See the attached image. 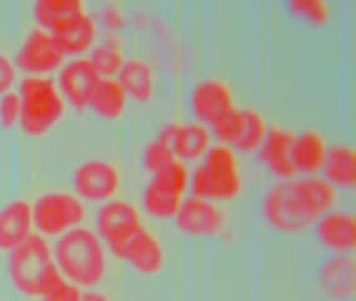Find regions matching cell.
<instances>
[{
  "label": "cell",
  "mask_w": 356,
  "mask_h": 301,
  "mask_svg": "<svg viewBox=\"0 0 356 301\" xmlns=\"http://www.w3.org/2000/svg\"><path fill=\"white\" fill-rule=\"evenodd\" d=\"M339 193L324 176L279 179L262 199L266 224L281 235L295 236L312 230L318 218L335 209Z\"/></svg>",
  "instance_id": "cell-1"
},
{
  "label": "cell",
  "mask_w": 356,
  "mask_h": 301,
  "mask_svg": "<svg viewBox=\"0 0 356 301\" xmlns=\"http://www.w3.org/2000/svg\"><path fill=\"white\" fill-rule=\"evenodd\" d=\"M53 257L64 279L78 288H96L107 272L106 245L96 231L86 226L58 237Z\"/></svg>",
  "instance_id": "cell-2"
},
{
  "label": "cell",
  "mask_w": 356,
  "mask_h": 301,
  "mask_svg": "<svg viewBox=\"0 0 356 301\" xmlns=\"http://www.w3.org/2000/svg\"><path fill=\"white\" fill-rule=\"evenodd\" d=\"M8 254V276L20 294L40 299L63 279L54 261L53 247L38 232H33Z\"/></svg>",
  "instance_id": "cell-3"
},
{
  "label": "cell",
  "mask_w": 356,
  "mask_h": 301,
  "mask_svg": "<svg viewBox=\"0 0 356 301\" xmlns=\"http://www.w3.org/2000/svg\"><path fill=\"white\" fill-rule=\"evenodd\" d=\"M243 179L238 157L232 146L218 142L211 145L202 163L191 173L192 195L211 200L229 201L242 191Z\"/></svg>",
  "instance_id": "cell-4"
},
{
  "label": "cell",
  "mask_w": 356,
  "mask_h": 301,
  "mask_svg": "<svg viewBox=\"0 0 356 301\" xmlns=\"http://www.w3.org/2000/svg\"><path fill=\"white\" fill-rule=\"evenodd\" d=\"M20 129L29 136H43L49 132L65 112V99L53 78L43 74H28L22 78Z\"/></svg>",
  "instance_id": "cell-5"
},
{
  "label": "cell",
  "mask_w": 356,
  "mask_h": 301,
  "mask_svg": "<svg viewBox=\"0 0 356 301\" xmlns=\"http://www.w3.org/2000/svg\"><path fill=\"white\" fill-rule=\"evenodd\" d=\"M191 173L184 161L176 160L153 174L142 193L145 211L159 220L175 218L190 188Z\"/></svg>",
  "instance_id": "cell-6"
},
{
  "label": "cell",
  "mask_w": 356,
  "mask_h": 301,
  "mask_svg": "<svg viewBox=\"0 0 356 301\" xmlns=\"http://www.w3.org/2000/svg\"><path fill=\"white\" fill-rule=\"evenodd\" d=\"M33 225L43 236L63 235L82 226L86 205L76 193L51 190L42 193L32 205Z\"/></svg>",
  "instance_id": "cell-7"
},
{
  "label": "cell",
  "mask_w": 356,
  "mask_h": 301,
  "mask_svg": "<svg viewBox=\"0 0 356 301\" xmlns=\"http://www.w3.org/2000/svg\"><path fill=\"white\" fill-rule=\"evenodd\" d=\"M138 209L126 200L103 202L96 215V232L108 250L118 257L131 237L143 227Z\"/></svg>",
  "instance_id": "cell-8"
},
{
  "label": "cell",
  "mask_w": 356,
  "mask_h": 301,
  "mask_svg": "<svg viewBox=\"0 0 356 301\" xmlns=\"http://www.w3.org/2000/svg\"><path fill=\"white\" fill-rule=\"evenodd\" d=\"M65 57L54 34L42 26H34L22 40L14 63L28 74H43L63 65Z\"/></svg>",
  "instance_id": "cell-9"
},
{
  "label": "cell",
  "mask_w": 356,
  "mask_h": 301,
  "mask_svg": "<svg viewBox=\"0 0 356 301\" xmlns=\"http://www.w3.org/2000/svg\"><path fill=\"white\" fill-rule=\"evenodd\" d=\"M118 167L109 161L87 160L76 167L72 176L74 193L82 200L106 202L115 197L121 187Z\"/></svg>",
  "instance_id": "cell-10"
},
{
  "label": "cell",
  "mask_w": 356,
  "mask_h": 301,
  "mask_svg": "<svg viewBox=\"0 0 356 301\" xmlns=\"http://www.w3.org/2000/svg\"><path fill=\"white\" fill-rule=\"evenodd\" d=\"M175 221L178 230L192 237L216 236L225 226L222 210L216 202L193 195L184 199Z\"/></svg>",
  "instance_id": "cell-11"
},
{
  "label": "cell",
  "mask_w": 356,
  "mask_h": 301,
  "mask_svg": "<svg viewBox=\"0 0 356 301\" xmlns=\"http://www.w3.org/2000/svg\"><path fill=\"white\" fill-rule=\"evenodd\" d=\"M99 73L88 57L76 56L60 65L58 76V88L64 99L76 108L88 106L89 99L99 81Z\"/></svg>",
  "instance_id": "cell-12"
},
{
  "label": "cell",
  "mask_w": 356,
  "mask_h": 301,
  "mask_svg": "<svg viewBox=\"0 0 356 301\" xmlns=\"http://www.w3.org/2000/svg\"><path fill=\"white\" fill-rule=\"evenodd\" d=\"M190 102L193 115L206 126H212L235 107L232 88L218 78H206L195 84Z\"/></svg>",
  "instance_id": "cell-13"
},
{
  "label": "cell",
  "mask_w": 356,
  "mask_h": 301,
  "mask_svg": "<svg viewBox=\"0 0 356 301\" xmlns=\"http://www.w3.org/2000/svg\"><path fill=\"white\" fill-rule=\"evenodd\" d=\"M318 288L331 301L355 298L356 261L353 254H332L318 270Z\"/></svg>",
  "instance_id": "cell-14"
},
{
  "label": "cell",
  "mask_w": 356,
  "mask_h": 301,
  "mask_svg": "<svg viewBox=\"0 0 356 301\" xmlns=\"http://www.w3.org/2000/svg\"><path fill=\"white\" fill-rule=\"evenodd\" d=\"M318 244L331 254H353L356 245V216L348 210L332 209L314 225Z\"/></svg>",
  "instance_id": "cell-15"
},
{
  "label": "cell",
  "mask_w": 356,
  "mask_h": 301,
  "mask_svg": "<svg viewBox=\"0 0 356 301\" xmlns=\"http://www.w3.org/2000/svg\"><path fill=\"white\" fill-rule=\"evenodd\" d=\"M117 257L129 263L140 275H157L165 266V247L159 236L143 226L123 246Z\"/></svg>",
  "instance_id": "cell-16"
},
{
  "label": "cell",
  "mask_w": 356,
  "mask_h": 301,
  "mask_svg": "<svg viewBox=\"0 0 356 301\" xmlns=\"http://www.w3.org/2000/svg\"><path fill=\"white\" fill-rule=\"evenodd\" d=\"M159 138L170 143L178 160H196L211 146L210 129L200 121L168 123L159 131Z\"/></svg>",
  "instance_id": "cell-17"
},
{
  "label": "cell",
  "mask_w": 356,
  "mask_h": 301,
  "mask_svg": "<svg viewBox=\"0 0 356 301\" xmlns=\"http://www.w3.org/2000/svg\"><path fill=\"white\" fill-rule=\"evenodd\" d=\"M295 136L291 129L275 126L268 129L257 149L261 162L279 179H293L298 174L291 154Z\"/></svg>",
  "instance_id": "cell-18"
},
{
  "label": "cell",
  "mask_w": 356,
  "mask_h": 301,
  "mask_svg": "<svg viewBox=\"0 0 356 301\" xmlns=\"http://www.w3.org/2000/svg\"><path fill=\"white\" fill-rule=\"evenodd\" d=\"M32 204L17 199L0 209V250H13L32 235Z\"/></svg>",
  "instance_id": "cell-19"
},
{
  "label": "cell",
  "mask_w": 356,
  "mask_h": 301,
  "mask_svg": "<svg viewBox=\"0 0 356 301\" xmlns=\"http://www.w3.org/2000/svg\"><path fill=\"white\" fill-rule=\"evenodd\" d=\"M65 54L79 56L93 47L96 39V20L87 12L70 17L51 31Z\"/></svg>",
  "instance_id": "cell-20"
},
{
  "label": "cell",
  "mask_w": 356,
  "mask_h": 301,
  "mask_svg": "<svg viewBox=\"0 0 356 301\" xmlns=\"http://www.w3.org/2000/svg\"><path fill=\"white\" fill-rule=\"evenodd\" d=\"M327 148L326 138L318 129H305L295 136L291 154L298 173L318 174L324 166Z\"/></svg>",
  "instance_id": "cell-21"
},
{
  "label": "cell",
  "mask_w": 356,
  "mask_h": 301,
  "mask_svg": "<svg viewBox=\"0 0 356 301\" xmlns=\"http://www.w3.org/2000/svg\"><path fill=\"white\" fill-rule=\"evenodd\" d=\"M323 171L325 179L337 188L349 190L355 187V147L346 143H337L327 148Z\"/></svg>",
  "instance_id": "cell-22"
},
{
  "label": "cell",
  "mask_w": 356,
  "mask_h": 301,
  "mask_svg": "<svg viewBox=\"0 0 356 301\" xmlns=\"http://www.w3.org/2000/svg\"><path fill=\"white\" fill-rule=\"evenodd\" d=\"M117 79L127 96L137 101H148L154 92V72L152 65L140 58L126 59L117 73Z\"/></svg>",
  "instance_id": "cell-23"
},
{
  "label": "cell",
  "mask_w": 356,
  "mask_h": 301,
  "mask_svg": "<svg viewBox=\"0 0 356 301\" xmlns=\"http://www.w3.org/2000/svg\"><path fill=\"white\" fill-rule=\"evenodd\" d=\"M127 93L115 77H101L93 90L88 106L103 118H118L127 107Z\"/></svg>",
  "instance_id": "cell-24"
},
{
  "label": "cell",
  "mask_w": 356,
  "mask_h": 301,
  "mask_svg": "<svg viewBox=\"0 0 356 301\" xmlns=\"http://www.w3.org/2000/svg\"><path fill=\"white\" fill-rule=\"evenodd\" d=\"M84 10L81 0H37L33 13L39 26L53 31L58 24Z\"/></svg>",
  "instance_id": "cell-25"
},
{
  "label": "cell",
  "mask_w": 356,
  "mask_h": 301,
  "mask_svg": "<svg viewBox=\"0 0 356 301\" xmlns=\"http://www.w3.org/2000/svg\"><path fill=\"white\" fill-rule=\"evenodd\" d=\"M241 131L234 146L245 152L256 151L265 140L268 131L266 118L254 107L241 108Z\"/></svg>",
  "instance_id": "cell-26"
},
{
  "label": "cell",
  "mask_w": 356,
  "mask_h": 301,
  "mask_svg": "<svg viewBox=\"0 0 356 301\" xmlns=\"http://www.w3.org/2000/svg\"><path fill=\"white\" fill-rule=\"evenodd\" d=\"M88 58L101 77H113L126 60L121 49L111 42L93 45Z\"/></svg>",
  "instance_id": "cell-27"
},
{
  "label": "cell",
  "mask_w": 356,
  "mask_h": 301,
  "mask_svg": "<svg viewBox=\"0 0 356 301\" xmlns=\"http://www.w3.org/2000/svg\"><path fill=\"white\" fill-rule=\"evenodd\" d=\"M142 160L147 171L156 174L176 160V156L173 154L170 143L157 137L156 140L147 143L143 149Z\"/></svg>",
  "instance_id": "cell-28"
},
{
  "label": "cell",
  "mask_w": 356,
  "mask_h": 301,
  "mask_svg": "<svg viewBox=\"0 0 356 301\" xmlns=\"http://www.w3.org/2000/svg\"><path fill=\"white\" fill-rule=\"evenodd\" d=\"M290 8L293 14L314 26H321L330 19V6L325 0H293Z\"/></svg>",
  "instance_id": "cell-29"
},
{
  "label": "cell",
  "mask_w": 356,
  "mask_h": 301,
  "mask_svg": "<svg viewBox=\"0 0 356 301\" xmlns=\"http://www.w3.org/2000/svg\"><path fill=\"white\" fill-rule=\"evenodd\" d=\"M242 126L241 108H234L229 111L225 115L212 124L213 133L220 142L234 146L236 140L238 138Z\"/></svg>",
  "instance_id": "cell-30"
},
{
  "label": "cell",
  "mask_w": 356,
  "mask_h": 301,
  "mask_svg": "<svg viewBox=\"0 0 356 301\" xmlns=\"http://www.w3.org/2000/svg\"><path fill=\"white\" fill-rule=\"evenodd\" d=\"M20 98L18 92L8 90L0 95V124L10 129L19 123Z\"/></svg>",
  "instance_id": "cell-31"
},
{
  "label": "cell",
  "mask_w": 356,
  "mask_h": 301,
  "mask_svg": "<svg viewBox=\"0 0 356 301\" xmlns=\"http://www.w3.org/2000/svg\"><path fill=\"white\" fill-rule=\"evenodd\" d=\"M82 290L74 284L62 279L53 288L47 291L40 301H81Z\"/></svg>",
  "instance_id": "cell-32"
},
{
  "label": "cell",
  "mask_w": 356,
  "mask_h": 301,
  "mask_svg": "<svg viewBox=\"0 0 356 301\" xmlns=\"http://www.w3.org/2000/svg\"><path fill=\"white\" fill-rule=\"evenodd\" d=\"M17 78V65L13 59L0 51V95L12 90Z\"/></svg>",
  "instance_id": "cell-33"
},
{
  "label": "cell",
  "mask_w": 356,
  "mask_h": 301,
  "mask_svg": "<svg viewBox=\"0 0 356 301\" xmlns=\"http://www.w3.org/2000/svg\"><path fill=\"white\" fill-rule=\"evenodd\" d=\"M81 301H112L108 295L96 288H87V291H82Z\"/></svg>",
  "instance_id": "cell-34"
},
{
  "label": "cell",
  "mask_w": 356,
  "mask_h": 301,
  "mask_svg": "<svg viewBox=\"0 0 356 301\" xmlns=\"http://www.w3.org/2000/svg\"><path fill=\"white\" fill-rule=\"evenodd\" d=\"M316 301H321V300H316Z\"/></svg>",
  "instance_id": "cell-35"
}]
</instances>
